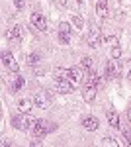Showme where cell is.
Listing matches in <instances>:
<instances>
[{"label":"cell","instance_id":"obj_6","mask_svg":"<svg viewBox=\"0 0 131 147\" xmlns=\"http://www.w3.org/2000/svg\"><path fill=\"white\" fill-rule=\"evenodd\" d=\"M2 63H4V67L8 69L10 73H18V71H20V65L16 63L14 55L8 53V51H4V53H2Z\"/></svg>","mask_w":131,"mask_h":147},{"label":"cell","instance_id":"obj_16","mask_svg":"<svg viewBox=\"0 0 131 147\" xmlns=\"http://www.w3.org/2000/svg\"><path fill=\"white\" fill-rule=\"evenodd\" d=\"M32 106H33V100H30V98H22V100L18 102V110L22 114H30Z\"/></svg>","mask_w":131,"mask_h":147},{"label":"cell","instance_id":"obj_10","mask_svg":"<svg viewBox=\"0 0 131 147\" xmlns=\"http://www.w3.org/2000/svg\"><path fill=\"white\" fill-rule=\"evenodd\" d=\"M80 80H82V69L80 67H71V75H69V82L77 88L78 84H80Z\"/></svg>","mask_w":131,"mask_h":147},{"label":"cell","instance_id":"obj_7","mask_svg":"<svg viewBox=\"0 0 131 147\" xmlns=\"http://www.w3.org/2000/svg\"><path fill=\"white\" fill-rule=\"evenodd\" d=\"M59 39L61 43H71V24L69 22L59 24Z\"/></svg>","mask_w":131,"mask_h":147},{"label":"cell","instance_id":"obj_11","mask_svg":"<svg viewBox=\"0 0 131 147\" xmlns=\"http://www.w3.org/2000/svg\"><path fill=\"white\" fill-rule=\"evenodd\" d=\"M6 37L12 39V41H22V39H24V28H22V26H14L12 30L6 32Z\"/></svg>","mask_w":131,"mask_h":147},{"label":"cell","instance_id":"obj_5","mask_svg":"<svg viewBox=\"0 0 131 147\" xmlns=\"http://www.w3.org/2000/svg\"><path fill=\"white\" fill-rule=\"evenodd\" d=\"M30 22H32V26L37 32H45L47 30V20H45V16H41L39 12H33L32 16H30Z\"/></svg>","mask_w":131,"mask_h":147},{"label":"cell","instance_id":"obj_26","mask_svg":"<svg viewBox=\"0 0 131 147\" xmlns=\"http://www.w3.org/2000/svg\"><path fill=\"white\" fill-rule=\"evenodd\" d=\"M106 43H110L112 47L118 45V37H114V35H112V37H106Z\"/></svg>","mask_w":131,"mask_h":147},{"label":"cell","instance_id":"obj_27","mask_svg":"<svg viewBox=\"0 0 131 147\" xmlns=\"http://www.w3.org/2000/svg\"><path fill=\"white\" fill-rule=\"evenodd\" d=\"M127 118H129V124H131V108L127 110Z\"/></svg>","mask_w":131,"mask_h":147},{"label":"cell","instance_id":"obj_17","mask_svg":"<svg viewBox=\"0 0 131 147\" xmlns=\"http://www.w3.org/2000/svg\"><path fill=\"white\" fill-rule=\"evenodd\" d=\"M22 86H24V77L16 75V77L10 80V88H12V92H18L20 88H22Z\"/></svg>","mask_w":131,"mask_h":147},{"label":"cell","instance_id":"obj_4","mask_svg":"<svg viewBox=\"0 0 131 147\" xmlns=\"http://www.w3.org/2000/svg\"><path fill=\"white\" fill-rule=\"evenodd\" d=\"M120 73H121L120 59H110L108 65H106V77H108V79H118Z\"/></svg>","mask_w":131,"mask_h":147},{"label":"cell","instance_id":"obj_19","mask_svg":"<svg viewBox=\"0 0 131 147\" xmlns=\"http://www.w3.org/2000/svg\"><path fill=\"white\" fill-rule=\"evenodd\" d=\"M88 82H90V84H94V86H100V84H102V77H100L98 73H92V75H90V79H88Z\"/></svg>","mask_w":131,"mask_h":147},{"label":"cell","instance_id":"obj_12","mask_svg":"<svg viewBox=\"0 0 131 147\" xmlns=\"http://www.w3.org/2000/svg\"><path fill=\"white\" fill-rule=\"evenodd\" d=\"M75 88L69 80H65V79H55V90L57 92H63V94H67V92H71Z\"/></svg>","mask_w":131,"mask_h":147},{"label":"cell","instance_id":"obj_13","mask_svg":"<svg viewBox=\"0 0 131 147\" xmlns=\"http://www.w3.org/2000/svg\"><path fill=\"white\" fill-rule=\"evenodd\" d=\"M96 14H98V18H108L110 12H108V0H98L96 2Z\"/></svg>","mask_w":131,"mask_h":147},{"label":"cell","instance_id":"obj_15","mask_svg":"<svg viewBox=\"0 0 131 147\" xmlns=\"http://www.w3.org/2000/svg\"><path fill=\"white\" fill-rule=\"evenodd\" d=\"M82 125H84V129H88V131H96L100 122L96 118H84V120H82Z\"/></svg>","mask_w":131,"mask_h":147},{"label":"cell","instance_id":"obj_18","mask_svg":"<svg viewBox=\"0 0 131 147\" xmlns=\"http://www.w3.org/2000/svg\"><path fill=\"white\" fill-rule=\"evenodd\" d=\"M80 69H82V71H90V69H92V59H90V57H82V59H80Z\"/></svg>","mask_w":131,"mask_h":147},{"label":"cell","instance_id":"obj_14","mask_svg":"<svg viewBox=\"0 0 131 147\" xmlns=\"http://www.w3.org/2000/svg\"><path fill=\"white\" fill-rule=\"evenodd\" d=\"M106 120H108V124L112 125V127H116V129H120V116H118V112H114V110H108L106 112Z\"/></svg>","mask_w":131,"mask_h":147},{"label":"cell","instance_id":"obj_25","mask_svg":"<svg viewBox=\"0 0 131 147\" xmlns=\"http://www.w3.org/2000/svg\"><path fill=\"white\" fill-rule=\"evenodd\" d=\"M14 6H16V10H24L26 8V0H16Z\"/></svg>","mask_w":131,"mask_h":147},{"label":"cell","instance_id":"obj_3","mask_svg":"<svg viewBox=\"0 0 131 147\" xmlns=\"http://www.w3.org/2000/svg\"><path fill=\"white\" fill-rule=\"evenodd\" d=\"M86 43L88 47H92V49H98L102 45V32H100V28L96 24H90V32L86 35Z\"/></svg>","mask_w":131,"mask_h":147},{"label":"cell","instance_id":"obj_20","mask_svg":"<svg viewBox=\"0 0 131 147\" xmlns=\"http://www.w3.org/2000/svg\"><path fill=\"white\" fill-rule=\"evenodd\" d=\"M120 129H121V134H123V137H125V143L129 145L131 143V129L127 125H120Z\"/></svg>","mask_w":131,"mask_h":147},{"label":"cell","instance_id":"obj_8","mask_svg":"<svg viewBox=\"0 0 131 147\" xmlns=\"http://www.w3.org/2000/svg\"><path fill=\"white\" fill-rule=\"evenodd\" d=\"M96 92H98V86L86 82V86H84V90H82V98H84V102H88V104L94 102L96 100Z\"/></svg>","mask_w":131,"mask_h":147},{"label":"cell","instance_id":"obj_1","mask_svg":"<svg viewBox=\"0 0 131 147\" xmlns=\"http://www.w3.org/2000/svg\"><path fill=\"white\" fill-rule=\"evenodd\" d=\"M53 129H57V124H51V122H47V120H35V124H33V127H32L33 137H37V139L45 137L49 131H53Z\"/></svg>","mask_w":131,"mask_h":147},{"label":"cell","instance_id":"obj_22","mask_svg":"<svg viewBox=\"0 0 131 147\" xmlns=\"http://www.w3.org/2000/svg\"><path fill=\"white\" fill-rule=\"evenodd\" d=\"M102 145H112V147H118V145H121L118 139H114V137H104L102 139Z\"/></svg>","mask_w":131,"mask_h":147},{"label":"cell","instance_id":"obj_2","mask_svg":"<svg viewBox=\"0 0 131 147\" xmlns=\"http://www.w3.org/2000/svg\"><path fill=\"white\" fill-rule=\"evenodd\" d=\"M33 124H35V120L30 118L28 114H22V112H20V116H14V118H12V125H14L16 129H20V131H26V129L33 127Z\"/></svg>","mask_w":131,"mask_h":147},{"label":"cell","instance_id":"obj_28","mask_svg":"<svg viewBox=\"0 0 131 147\" xmlns=\"http://www.w3.org/2000/svg\"><path fill=\"white\" fill-rule=\"evenodd\" d=\"M127 79H129V80H131V71H129V75H127Z\"/></svg>","mask_w":131,"mask_h":147},{"label":"cell","instance_id":"obj_24","mask_svg":"<svg viewBox=\"0 0 131 147\" xmlns=\"http://www.w3.org/2000/svg\"><path fill=\"white\" fill-rule=\"evenodd\" d=\"M37 61H39V53H32V55L28 57V63L30 65H37Z\"/></svg>","mask_w":131,"mask_h":147},{"label":"cell","instance_id":"obj_21","mask_svg":"<svg viewBox=\"0 0 131 147\" xmlns=\"http://www.w3.org/2000/svg\"><path fill=\"white\" fill-rule=\"evenodd\" d=\"M71 22L75 24L78 30H82V26H84V20H82L80 16H77V14H73V16H71Z\"/></svg>","mask_w":131,"mask_h":147},{"label":"cell","instance_id":"obj_9","mask_svg":"<svg viewBox=\"0 0 131 147\" xmlns=\"http://www.w3.org/2000/svg\"><path fill=\"white\" fill-rule=\"evenodd\" d=\"M33 104H35V106H39V108H49L51 98H49V94H47V92H37V94L33 96Z\"/></svg>","mask_w":131,"mask_h":147},{"label":"cell","instance_id":"obj_23","mask_svg":"<svg viewBox=\"0 0 131 147\" xmlns=\"http://www.w3.org/2000/svg\"><path fill=\"white\" fill-rule=\"evenodd\" d=\"M110 53H112V59H120V57H121V47L120 45H114Z\"/></svg>","mask_w":131,"mask_h":147}]
</instances>
